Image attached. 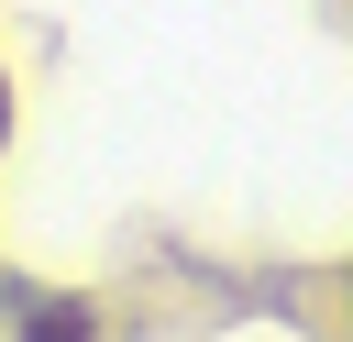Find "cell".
Wrapping results in <instances>:
<instances>
[{
  "label": "cell",
  "instance_id": "1",
  "mask_svg": "<svg viewBox=\"0 0 353 342\" xmlns=\"http://www.w3.org/2000/svg\"><path fill=\"white\" fill-rule=\"evenodd\" d=\"M22 342H88V309H77V298H33Z\"/></svg>",
  "mask_w": 353,
  "mask_h": 342
},
{
  "label": "cell",
  "instance_id": "2",
  "mask_svg": "<svg viewBox=\"0 0 353 342\" xmlns=\"http://www.w3.org/2000/svg\"><path fill=\"white\" fill-rule=\"evenodd\" d=\"M0 132H11V88H0Z\"/></svg>",
  "mask_w": 353,
  "mask_h": 342
}]
</instances>
